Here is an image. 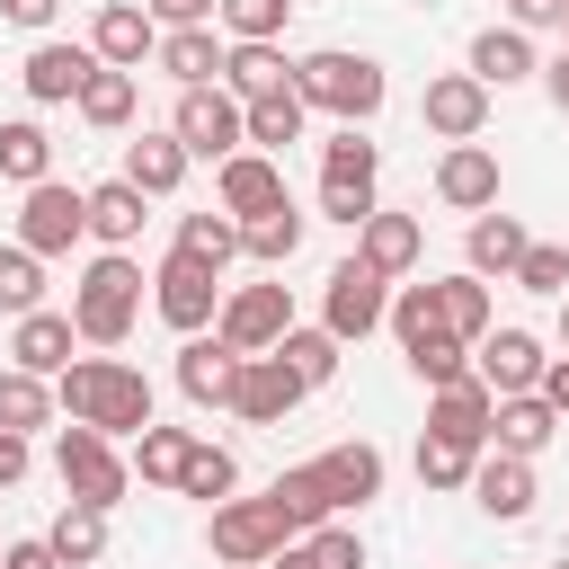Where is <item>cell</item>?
<instances>
[{
  "label": "cell",
  "mask_w": 569,
  "mask_h": 569,
  "mask_svg": "<svg viewBox=\"0 0 569 569\" xmlns=\"http://www.w3.org/2000/svg\"><path fill=\"white\" fill-rule=\"evenodd\" d=\"M62 409L98 436H142L151 427V382L116 356H80V365H62Z\"/></svg>",
  "instance_id": "obj_1"
},
{
  "label": "cell",
  "mask_w": 569,
  "mask_h": 569,
  "mask_svg": "<svg viewBox=\"0 0 569 569\" xmlns=\"http://www.w3.org/2000/svg\"><path fill=\"white\" fill-rule=\"evenodd\" d=\"M293 89H302V107H329L338 124H356L382 107V62L373 53H311V62H293Z\"/></svg>",
  "instance_id": "obj_2"
},
{
  "label": "cell",
  "mask_w": 569,
  "mask_h": 569,
  "mask_svg": "<svg viewBox=\"0 0 569 569\" xmlns=\"http://www.w3.org/2000/svg\"><path fill=\"white\" fill-rule=\"evenodd\" d=\"M133 311H142V276H133V258H124V249L89 258V276H80V302H71L80 338H98V347H124Z\"/></svg>",
  "instance_id": "obj_3"
},
{
  "label": "cell",
  "mask_w": 569,
  "mask_h": 569,
  "mask_svg": "<svg viewBox=\"0 0 569 569\" xmlns=\"http://www.w3.org/2000/svg\"><path fill=\"white\" fill-rule=\"evenodd\" d=\"M373 169H382V151H373V142L347 124V133L320 151V213L365 231V213H373Z\"/></svg>",
  "instance_id": "obj_4"
},
{
  "label": "cell",
  "mask_w": 569,
  "mask_h": 569,
  "mask_svg": "<svg viewBox=\"0 0 569 569\" xmlns=\"http://www.w3.org/2000/svg\"><path fill=\"white\" fill-rule=\"evenodd\" d=\"M284 542H293V525H284V507H276V498L213 507V560H231V569H258V560H276Z\"/></svg>",
  "instance_id": "obj_5"
},
{
  "label": "cell",
  "mask_w": 569,
  "mask_h": 569,
  "mask_svg": "<svg viewBox=\"0 0 569 569\" xmlns=\"http://www.w3.org/2000/svg\"><path fill=\"white\" fill-rule=\"evenodd\" d=\"M196 160H231L240 142H249V107L240 98H222V89H178V124H169Z\"/></svg>",
  "instance_id": "obj_6"
},
{
  "label": "cell",
  "mask_w": 569,
  "mask_h": 569,
  "mask_svg": "<svg viewBox=\"0 0 569 569\" xmlns=\"http://www.w3.org/2000/svg\"><path fill=\"white\" fill-rule=\"evenodd\" d=\"M382 284H391V276H382V267H365V258L329 267V302H320V311H329V338H338V347L391 320V293H382Z\"/></svg>",
  "instance_id": "obj_7"
},
{
  "label": "cell",
  "mask_w": 569,
  "mask_h": 569,
  "mask_svg": "<svg viewBox=\"0 0 569 569\" xmlns=\"http://www.w3.org/2000/svg\"><path fill=\"white\" fill-rule=\"evenodd\" d=\"M53 462H62V489L71 498H89V507H116L124 498V462H116V445L98 436V427H62V445H53Z\"/></svg>",
  "instance_id": "obj_8"
},
{
  "label": "cell",
  "mask_w": 569,
  "mask_h": 569,
  "mask_svg": "<svg viewBox=\"0 0 569 569\" xmlns=\"http://www.w3.org/2000/svg\"><path fill=\"white\" fill-rule=\"evenodd\" d=\"M80 231H89V196H80V187L36 178V187H27V213H18V240H27L36 258H53V249H71Z\"/></svg>",
  "instance_id": "obj_9"
},
{
  "label": "cell",
  "mask_w": 569,
  "mask_h": 569,
  "mask_svg": "<svg viewBox=\"0 0 569 569\" xmlns=\"http://www.w3.org/2000/svg\"><path fill=\"white\" fill-rule=\"evenodd\" d=\"M213 276H222V267H204V258H187V249H169V267L151 276V302H160V320L196 338V329L213 320V293H222Z\"/></svg>",
  "instance_id": "obj_10"
},
{
  "label": "cell",
  "mask_w": 569,
  "mask_h": 569,
  "mask_svg": "<svg viewBox=\"0 0 569 569\" xmlns=\"http://www.w3.org/2000/svg\"><path fill=\"white\" fill-rule=\"evenodd\" d=\"M302 391H311V382H302V373H293L284 356H240L231 409H240V418H258V427H276V418H284V409H293Z\"/></svg>",
  "instance_id": "obj_11"
},
{
  "label": "cell",
  "mask_w": 569,
  "mask_h": 569,
  "mask_svg": "<svg viewBox=\"0 0 569 569\" xmlns=\"http://www.w3.org/2000/svg\"><path fill=\"white\" fill-rule=\"evenodd\" d=\"M284 329H293V302H284V284H249V293H231V302H222V338H231L240 356L276 347Z\"/></svg>",
  "instance_id": "obj_12"
},
{
  "label": "cell",
  "mask_w": 569,
  "mask_h": 569,
  "mask_svg": "<svg viewBox=\"0 0 569 569\" xmlns=\"http://www.w3.org/2000/svg\"><path fill=\"white\" fill-rule=\"evenodd\" d=\"M480 116H489V80H480V71H445V80H427V124H436L445 142H471Z\"/></svg>",
  "instance_id": "obj_13"
},
{
  "label": "cell",
  "mask_w": 569,
  "mask_h": 569,
  "mask_svg": "<svg viewBox=\"0 0 569 569\" xmlns=\"http://www.w3.org/2000/svg\"><path fill=\"white\" fill-rule=\"evenodd\" d=\"M480 382L507 400V391H542V347L533 329H489L480 338Z\"/></svg>",
  "instance_id": "obj_14"
},
{
  "label": "cell",
  "mask_w": 569,
  "mask_h": 569,
  "mask_svg": "<svg viewBox=\"0 0 569 569\" xmlns=\"http://www.w3.org/2000/svg\"><path fill=\"white\" fill-rule=\"evenodd\" d=\"M276 204H284V169L267 151H231L222 160V213L249 222V213H276Z\"/></svg>",
  "instance_id": "obj_15"
},
{
  "label": "cell",
  "mask_w": 569,
  "mask_h": 569,
  "mask_svg": "<svg viewBox=\"0 0 569 569\" xmlns=\"http://www.w3.org/2000/svg\"><path fill=\"white\" fill-rule=\"evenodd\" d=\"M231 382H240V347H231V338H187L178 391H187L196 409H213V400H231Z\"/></svg>",
  "instance_id": "obj_16"
},
{
  "label": "cell",
  "mask_w": 569,
  "mask_h": 569,
  "mask_svg": "<svg viewBox=\"0 0 569 569\" xmlns=\"http://www.w3.org/2000/svg\"><path fill=\"white\" fill-rule=\"evenodd\" d=\"M489 418H498V391L489 382H436V409H427V427L436 436H462V445H489Z\"/></svg>",
  "instance_id": "obj_17"
},
{
  "label": "cell",
  "mask_w": 569,
  "mask_h": 569,
  "mask_svg": "<svg viewBox=\"0 0 569 569\" xmlns=\"http://www.w3.org/2000/svg\"><path fill=\"white\" fill-rule=\"evenodd\" d=\"M89 71H98V44H36L18 80H27V98H44V107H53V98H80V80H89Z\"/></svg>",
  "instance_id": "obj_18"
},
{
  "label": "cell",
  "mask_w": 569,
  "mask_h": 569,
  "mask_svg": "<svg viewBox=\"0 0 569 569\" xmlns=\"http://www.w3.org/2000/svg\"><path fill=\"white\" fill-rule=\"evenodd\" d=\"M222 80H231L240 107H258V98H284V89H293V62H284L276 44H231V53H222Z\"/></svg>",
  "instance_id": "obj_19"
},
{
  "label": "cell",
  "mask_w": 569,
  "mask_h": 569,
  "mask_svg": "<svg viewBox=\"0 0 569 569\" xmlns=\"http://www.w3.org/2000/svg\"><path fill=\"white\" fill-rule=\"evenodd\" d=\"M436 196H445V204H462V213L498 204V160H489L480 142H453V151H445V169H436Z\"/></svg>",
  "instance_id": "obj_20"
},
{
  "label": "cell",
  "mask_w": 569,
  "mask_h": 569,
  "mask_svg": "<svg viewBox=\"0 0 569 569\" xmlns=\"http://www.w3.org/2000/svg\"><path fill=\"white\" fill-rule=\"evenodd\" d=\"M71 329H80V320H62V311H18L9 356H18L27 373H62V365H71Z\"/></svg>",
  "instance_id": "obj_21"
},
{
  "label": "cell",
  "mask_w": 569,
  "mask_h": 569,
  "mask_svg": "<svg viewBox=\"0 0 569 569\" xmlns=\"http://www.w3.org/2000/svg\"><path fill=\"white\" fill-rule=\"evenodd\" d=\"M551 427H560V409H551L542 391H507V400H498V418H489V436H498L507 453H542V445H551Z\"/></svg>",
  "instance_id": "obj_22"
},
{
  "label": "cell",
  "mask_w": 569,
  "mask_h": 569,
  "mask_svg": "<svg viewBox=\"0 0 569 569\" xmlns=\"http://www.w3.org/2000/svg\"><path fill=\"white\" fill-rule=\"evenodd\" d=\"M471 489H480V507H489V516H507V525H516V516L533 507V462L498 445V453H489V462L471 471Z\"/></svg>",
  "instance_id": "obj_23"
},
{
  "label": "cell",
  "mask_w": 569,
  "mask_h": 569,
  "mask_svg": "<svg viewBox=\"0 0 569 569\" xmlns=\"http://www.w3.org/2000/svg\"><path fill=\"white\" fill-rule=\"evenodd\" d=\"M89 44H98V62L133 71V62L160 44V27H151V9H124V0H116V9H98V36H89Z\"/></svg>",
  "instance_id": "obj_24"
},
{
  "label": "cell",
  "mask_w": 569,
  "mask_h": 569,
  "mask_svg": "<svg viewBox=\"0 0 569 569\" xmlns=\"http://www.w3.org/2000/svg\"><path fill=\"white\" fill-rule=\"evenodd\" d=\"M311 471L329 480V498H338V507H365V498L382 489V453H373V445H329Z\"/></svg>",
  "instance_id": "obj_25"
},
{
  "label": "cell",
  "mask_w": 569,
  "mask_h": 569,
  "mask_svg": "<svg viewBox=\"0 0 569 569\" xmlns=\"http://www.w3.org/2000/svg\"><path fill=\"white\" fill-rule=\"evenodd\" d=\"M187 160H196V151H187L178 133H142V142L124 151V178H133L142 196H169V187L187 178Z\"/></svg>",
  "instance_id": "obj_26"
},
{
  "label": "cell",
  "mask_w": 569,
  "mask_h": 569,
  "mask_svg": "<svg viewBox=\"0 0 569 569\" xmlns=\"http://www.w3.org/2000/svg\"><path fill=\"white\" fill-rule=\"evenodd\" d=\"M89 231H98L107 249L142 240V187H133V178H107V187H89Z\"/></svg>",
  "instance_id": "obj_27"
},
{
  "label": "cell",
  "mask_w": 569,
  "mask_h": 569,
  "mask_svg": "<svg viewBox=\"0 0 569 569\" xmlns=\"http://www.w3.org/2000/svg\"><path fill=\"white\" fill-rule=\"evenodd\" d=\"M365 267H382V276H400V267H418V222L409 213H365V249H356Z\"/></svg>",
  "instance_id": "obj_28"
},
{
  "label": "cell",
  "mask_w": 569,
  "mask_h": 569,
  "mask_svg": "<svg viewBox=\"0 0 569 569\" xmlns=\"http://www.w3.org/2000/svg\"><path fill=\"white\" fill-rule=\"evenodd\" d=\"M267 498L284 507V525H293V533H320V525L338 516V498H329V480H320L311 462H302V471H284V480H276Z\"/></svg>",
  "instance_id": "obj_29"
},
{
  "label": "cell",
  "mask_w": 569,
  "mask_h": 569,
  "mask_svg": "<svg viewBox=\"0 0 569 569\" xmlns=\"http://www.w3.org/2000/svg\"><path fill=\"white\" fill-rule=\"evenodd\" d=\"M53 551H62V569H89L98 551H107V507H89V498H71L62 516H53V533H44Z\"/></svg>",
  "instance_id": "obj_30"
},
{
  "label": "cell",
  "mask_w": 569,
  "mask_h": 569,
  "mask_svg": "<svg viewBox=\"0 0 569 569\" xmlns=\"http://www.w3.org/2000/svg\"><path fill=\"white\" fill-rule=\"evenodd\" d=\"M160 71H169L178 89H204V80L222 71V53H213L204 27H169V36H160Z\"/></svg>",
  "instance_id": "obj_31"
},
{
  "label": "cell",
  "mask_w": 569,
  "mask_h": 569,
  "mask_svg": "<svg viewBox=\"0 0 569 569\" xmlns=\"http://www.w3.org/2000/svg\"><path fill=\"white\" fill-rule=\"evenodd\" d=\"M267 569H365V542H356L347 525H320L311 542H284Z\"/></svg>",
  "instance_id": "obj_32"
},
{
  "label": "cell",
  "mask_w": 569,
  "mask_h": 569,
  "mask_svg": "<svg viewBox=\"0 0 569 569\" xmlns=\"http://www.w3.org/2000/svg\"><path fill=\"white\" fill-rule=\"evenodd\" d=\"M471 71H480L489 89H507V80L533 71V44H525L516 27H489V36H471Z\"/></svg>",
  "instance_id": "obj_33"
},
{
  "label": "cell",
  "mask_w": 569,
  "mask_h": 569,
  "mask_svg": "<svg viewBox=\"0 0 569 569\" xmlns=\"http://www.w3.org/2000/svg\"><path fill=\"white\" fill-rule=\"evenodd\" d=\"M240 249H249L258 267H284V258L302 249V213H293V204H276V213H249V222H240Z\"/></svg>",
  "instance_id": "obj_34"
},
{
  "label": "cell",
  "mask_w": 569,
  "mask_h": 569,
  "mask_svg": "<svg viewBox=\"0 0 569 569\" xmlns=\"http://www.w3.org/2000/svg\"><path fill=\"white\" fill-rule=\"evenodd\" d=\"M516 258H525V222L516 213H480L471 222V267L480 276H516Z\"/></svg>",
  "instance_id": "obj_35"
},
{
  "label": "cell",
  "mask_w": 569,
  "mask_h": 569,
  "mask_svg": "<svg viewBox=\"0 0 569 569\" xmlns=\"http://www.w3.org/2000/svg\"><path fill=\"white\" fill-rule=\"evenodd\" d=\"M471 471H480V445H462V436H436V427H427V445H418V480H427V489H462Z\"/></svg>",
  "instance_id": "obj_36"
},
{
  "label": "cell",
  "mask_w": 569,
  "mask_h": 569,
  "mask_svg": "<svg viewBox=\"0 0 569 569\" xmlns=\"http://www.w3.org/2000/svg\"><path fill=\"white\" fill-rule=\"evenodd\" d=\"M80 116H89V124H124V116H133V71L98 62V71L80 80Z\"/></svg>",
  "instance_id": "obj_37"
},
{
  "label": "cell",
  "mask_w": 569,
  "mask_h": 569,
  "mask_svg": "<svg viewBox=\"0 0 569 569\" xmlns=\"http://www.w3.org/2000/svg\"><path fill=\"white\" fill-rule=\"evenodd\" d=\"M178 249L204 258V267H231V258H240V222H231V213H187V222H178Z\"/></svg>",
  "instance_id": "obj_38"
},
{
  "label": "cell",
  "mask_w": 569,
  "mask_h": 569,
  "mask_svg": "<svg viewBox=\"0 0 569 569\" xmlns=\"http://www.w3.org/2000/svg\"><path fill=\"white\" fill-rule=\"evenodd\" d=\"M187 453H196V436H187V427H142L133 471H142V480H187Z\"/></svg>",
  "instance_id": "obj_39"
},
{
  "label": "cell",
  "mask_w": 569,
  "mask_h": 569,
  "mask_svg": "<svg viewBox=\"0 0 569 569\" xmlns=\"http://www.w3.org/2000/svg\"><path fill=\"white\" fill-rule=\"evenodd\" d=\"M44 409H53V391H44V373H27V365H9L0 373V427H44Z\"/></svg>",
  "instance_id": "obj_40"
},
{
  "label": "cell",
  "mask_w": 569,
  "mask_h": 569,
  "mask_svg": "<svg viewBox=\"0 0 569 569\" xmlns=\"http://www.w3.org/2000/svg\"><path fill=\"white\" fill-rule=\"evenodd\" d=\"M249 142H258V151H284V142H302V89H284V98H258V107H249Z\"/></svg>",
  "instance_id": "obj_41"
},
{
  "label": "cell",
  "mask_w": 569,
  "mask_h": 569,
  "mask_svg": "<svg viewBox=\"0 0 569 569\" xmlns=\"http://www.w3.org/2000/svg\"><path fill=\"white\" fill-rule=\"evenodd\" d=\"M436 302H445V329L471 347V338H489V293H480V276H453V284H436Z\"/></svg>",
  "instance_id": "obj_42"
},
{
  "label": "cell",
  "mask_w": 569,
  "mask_h": 569,
  "mask_svg": "<svg viewBox=\"0 0 569 569\" xmlns=\"http://www.w3.org/2000/svg\"><path fill=\"white\" fill-rule=\"evenodd\" d=\"M276 356H284V365H293L311 391L338 373V338H329V329H284V338H276Z\"/></svg>",
  "instance_id": "obj_43"
},
{
  "label": "cell",
  "mask_w": 569,
  "mask_h": 569,
  "mask_svg": "<svg viewBox=\"0 0 569 569\" xmlns=\"http://www.w3.org/2000/svg\"><path fill=\"white\" fill-rule=\"evenodd\" d=\"M44 160H53V142H44V124H0V178H18V187H36V178H44Z\"/></svg>",
  "instance_id": "obj_44"
},
{
  "label": "cell",
  "mask_w": 569,
  "mask_h": 569,
  "mask_svg": "<svg viewBox=\"0 0 569 569\" xmlns=\"http://www.w3.org/2000/svg\"><path fill=\"white\" fill-rule=\"evenodd\" d=\"M0 311H44V276H36V249H0Z\"/></svg>",
  "instance_id": "obj_45"
},
{
  "label": "cell",
  "mask_w": 569,
  "mask_h": 569,
  "mask_svg": "<svg viewBox=\"0 0 569 569\" xmlns=\"http://www.w3.org/2000/svg\"><path fill=\"white\" fill-rule=\"evenodd\" d=\"M516 284H525V293H569V249H560V240H525Z\"/></svg>",
  "instance_id": "obj_46"
},
{
  "label": "cell",
  "mask_w": 569,
  "mask_h": 569,
  "mask_svg": "<svg viewBox=\"0 0 569 569\" xmlns=\"http://www.w3.org/2000/svg\"><path fill=\"white\" fill-rule=\"evenodd\" d=\"M391 329H400V347L436 338V329H445V302H436V284H409V293L391 302Z\"/></svg>",
  "instance_id": "obj_47"
},
{
  "label": "cell",
  "mask_w": 569,
  "mask_h": 569,
  "mask_svg": "<svg viewBox=\"0 0 569 569\" xmlns=\"http://www.w3.org/2000/svg\"><path fill=\"white\" fill-rule=\"evenodd\" d=\"M231 480H240V462H231L222 445H196V453H187V480H178V489H187V498H231Z\"/></svg>",
  "instance_id": "obj_48"
},
{
  "label": "cell",
  "mask_w": 569,
  "mask_h": 569,
  "mask_svg": "<svg viewBox=\"0 0 569 569\" xmlns=\"http://www.w3.org/2000/svg\"><path fill=\"white\" fill-rule=\"evenodd\" d=\"M284 9H293V0H222V27H231L240 44H276Z\"/></svg>",
  "instance_id": "obj_49"
},
{
  "label": "cell",
  "mask_w": 569,
  "mask_h": 569,
  "mask_svg": "<svg viewBox=\"0 0 569 569\" xmlns=\"http://www.w3.org/2000/svg\"><path fill=\"white\" fill-rule=\"evenodd\" d=\"M409 365H418V382H462V338H453V329H436V338H418V347H409Z\"/></svg>",
  "instance_id": "obj_50"
},
{
  "label": "cell",
  "mask_w": 569,
  "mask_h": 569,
  "mask_svg": "<svg viewBox=\"0 0 569 569\" xmlns=\"http://www.w3.org/2000/svg\"><path fill=\"white\" fill-rule=\"evenodd\" d=\"M222 0H151V18H169V27H204Z\"/></svg>",
  "instance_id": "obj_51"
},
{
  "label": "cell",
  "mask_w": 569,
  "mask_h": 569,
  "mask_svg": "<svg viewBox=\"0 0 569 569\" xmlns=\"http://www.w3.org/2000/svg\"><path fill=\"white\" fill-rule=\"evenodd\" d=\"M9 480H27V436H18V427H0V489H9Z\"/></svg>",
  "instance_id": "obj_52"
},
{
  "label": "cell",
  "mask_w": 569,
  "mask_h": 569,
  "mask_svg": "<svg viewBox=\"0 0 569 569\" xmlns=\"http://www.w3.org/2000/svg\"><path fill=\"white\" fill-rule=\"evenodd\" d=\"M0 560H9V569H62V551H53V542H9Z\"/></svg>",
  "instance_id": "obj_53"
},
{
  "label": "cell",
  "mask_w": 569,
  "mask_h": 569,
  "mask_svg": "<svg viewBox=\"0 0 569 569\" xmlns=\"http://www.w3.org/2000/svg\"><path fill=\"white\" fill-rule=\"evenodd\" d=\"M53 9H62V0H0L9 27H53Z\"/></svg>",
  "instance_id": "obj_54"
},
{
  "label": "cell",
  "mask_w": 569,
  "mask_h": 569,
  "mask_svg": "<svg viewBox=\"0 0 569 569\" xmlns=\"http://www.w3.org/2000/svg\"><path fill=\"white\" fill-rule=\"evenodd\" d=\"M516 9V27H551V18H569V0H507Z\"/></svg>",
  "instance_id": "obj_55"
},
{
  "label": "cell",
  "mask_w": 569,
  "mask_h": 569,
  "mask_svg": "<svg viewBox=\"0 0 569 569\" xmlns=\"http://www.w3.org/2000/svg\"><path fill=\"white\" fill-rule=\"evenodd\" d=\"M542 400H551V409L569 418V365H542Z\"/></svg>",
  "instance_id": "obj_56"
},
{
  "label": "cell",
  "mask_w": 569,
  "mask_h": 569,
  "mask_svg": "<svg viewBox=\"0 0 569 569\" xmlns=\"http://www.w3.org/2000/svg\"><path fill=\"white\" fill-rule=\"evenodd\" d=\"M542 80H551V98H560V116H569V53H560V62L542 71Z\"/></svg>",
  "instance_id": "obj_57"
},
{
  "label": "cell",
  "mask_w": 569,
  "mask_h": 569,
  "mask_svg": "<svg viewBox=\"0 0 569 569\" xmlns=\"http://www.w3.org/2000/svg\"><path fill=\"white\" fill-rule=\"evenodd\" d=\"M560 338H569V293H560Z\"/></svg>",
  "instance_id": "obj_58"
},
{
  "label": "cell",
  "mask_w": 569,
  "mask_h": 569,
  "mask_svg": "<svg viewBox=\"0 0 569 569\" xmlns=\"http://www.w3.org/2000/svg\"><path fill=\"white\" fill-rule=\"evenodd\" d=\"M551 569H569V560H551Z\"/></svg>",
  "instance_id": "obj_59"
},
{
  "label": "cell",
  "mask_w": 569,
  "mask_h": 569,
  "mask_svg": "<svg viewBox=\"0 0 569 569\" xmlns=\"http://www.w3.org/2000/svg\"><path fill=\"white\" fill-rule=\"evenodd\" d=\"M0 569H9V560H0Z\"/></svg>",
  "instance_id": "obj_60"
},
{
  "label": "cell",
  "mask_w": 569,
  "mask_h": 569,
  "mask_svg": "<svg viewBox=\"0 0 569 569\" xmlns=\"http://www.w3.org/2000/svg\"><path fill=\"white\" fill-rule=\"evenodd\" d=\"M258 569H267V560H258Z\"/></svg>",
  "instance_id": "obj_61"
}]
</instances>
